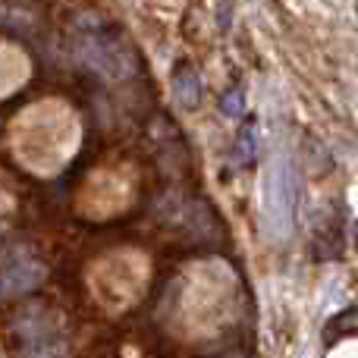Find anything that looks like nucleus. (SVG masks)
Segmentation results:
<instances>
[{
  "instance_id": "f257e3e1",
  "label": "nucleus",
  "mask_w": 358,
  "mask_h": 358,
  "mask_svg": "<svg viewBox=\"0 0 358 358\" xmlns=\"http://www.w3.org/2000/svg\"><path fill=\"white\" fill-rule=\"evenodd\" d=\"M73 50L85 66H92L94 73H101L104 79L123 82L142 69L136 44L126 38V31L120 25L107 22V19L82 16L79 25L73 31Z\"/></svg>"
},
{
  "instance_id": "f03ea898",
  "label": "nucleus",
  "mask_w": 358,
  "mask_h": 358,
  "mask_svg": "<svg viewBox=\"0 0 358 358\" xmlns=\"http://www.w3.org/2000/svg\"><path fill=\"white\" fill-rule=\"evenodd\" d=\"M299 170L289 151H277L264 173V227L273 242H289L296 233Z\"/></svg>"
},
{
  "instance_id": "7ed1b4c3",
  "label": "nucleus",
  "mask_w": 358,
  "mask_h": 358,
  "mask_svg": "<svg viewBox=\"0 0 358 358\" xmlns=\"http://www.w3.org/2000/svg\"><path fill=\"white\" fill-rule=\"evenodd\" d=\"M6 336L19 340V355H60L66 352V336L54 315L44 308H25L6 321Z\"/></svg>"
},
{
  "instance_id": "20e7f679",
  "label": "nucleus",
  "mask_w": 358,
  "mask_h": 358,
  "mask_svg": "<svg viewBox=\"0 0 358 358\" xmlns=\"http://www.w3.org/2000/svg\"><path fill=\"white\" fill-rule=\"evenodd\" d=\"M48 280V261L41 258L31 242H6L3 245V267H0V286H3V299L25 296V292L38 289Z\"/></svg>"
},
{
  "instance_id": "39448f33",
  "label": "nucleus",
  "mask_w": 358,
  "mask_h": 358,
  "mask_svg": "<svg viewBox=\"0 0 358 358\" xmlns=\"http://www.w3.org/2000/svg\"><path fill=\"white\" fill-rule=\"evenodd\" d=\"M170 85H173V101L182 110H198L204 98V85H201V76L198 69L192 66L189 60H179L170 73Z\"/></svg>"
},
{
  "instance_id": "423d86ee",
  "label": "nucleus",
  "mask_w": 358,
  "mask_h": 358,
  "mask_svg": "<svg viewBox=\"0 0 358 358\" xmlns=\"http://www.w3.org/2000/svg\"><path fill=\"white\" fill-rule=\"evenodd\" d=\"M358 334V308L355 305H349V308L336 311V315H330V321L324 324V346H336L340 340H346V336H355Z\"/></svg>"
},
{
  "instance_id": "0eeeda50",
  "label": "nucleus",
  "mask_w": 358,
  "mask_h": 358,
  "mask_svg": "<svg viewBox=\"0 0 358 358\" xmlns=\"http://www.w3.org/2000/svg\"><path fill=\"white\" fill-rule=\"evenodd\" d=\"M315 252L324 261H336L343 255V220L340 214L330 217V223H324V229L315 236Z\"/></svg>"
},
{
  "instance_id": "6e6552de",
  "label": "nucleus",
  "mask_w": 358,
  "mask_h": 358,
  "mask_svg": "<svg viewBox=\"0 0 358 358\" xmlns=\"http://www.w3.org/2000/svg\"><path fill=\"white\" fill-rule=\"evenodd\" d=\"M255 157H258V129H255V123H245L233 142V164L236 167H252Z\"/></svg>"
},
{
  "instance_id": "1a4fd4ad",
  "label": "nucleus",
  "mask_w": 358,
  "mask_h": 358,
  "mask_svg": "<svg viewBox=\"0 0 358 358\" xmlns=\"http://www.w3.org/2000/svg\"><path fill=\"white\" fill-rule=\"evenodd\" d=\"M220 113L229 120H239L245 113V98H242V88H229L220 94Z\"/></svg>"
},
{
  "instance_id": "9d476101",
  "label": "nucleus",
  "mask_w": 358,
  "mask_h": 358,
  "mask_svg": "<svg viewBox=\"0 0 358 358\" xmlns=\"http://www.w3.org/2000/svg\"><path fill=\"white\" fill-rule=\"evenodd\" d=\"M352 245H355V248H358V220H355V223H352Z\"/></svg>"
}]
</instances>
